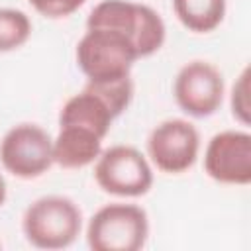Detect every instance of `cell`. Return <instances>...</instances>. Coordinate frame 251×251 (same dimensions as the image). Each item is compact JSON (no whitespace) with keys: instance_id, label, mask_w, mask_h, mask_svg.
<instances>
[{"instance_id":"6","label":"cell","mask_w":251,"mask_h":251,"mask_svg":"<svg viewBox=\"0 0 251 251\" xmlns=\"http://www.w3.org/2000/svg\"><path fill=\"white\" fill-rule=\"evenodd\" d=\"M0 161L18 178H37L55 163L53 139L35 124L14 126L0 141Z\"/></svg>"},{"instance_id":"9","label":"cell","mask_w":251,"mask_h":251,"mask_svg":"<svg viewBox=\"0 0 251 251\" xmlns=\"http://www.w3.org/2000/svg\"><path fill=\"white\" fill-rule=\"evenodd\" d=\"M204 171L222 184L251 182V135L241 129L216 133L204 153Z\"/></svg>"},{"instance_id":"14","label":"cell","mask_w":251,"mask_h":251,"mask_svg":"<svg viewBox=\"0 0 251 251\" xmlns=\"http://www.w3.org/2000/svg\"><path fill=\"white\" fill-rule=\"evenodd\" d=\"M231 114L243 126L249 124V69H245L231 88Z\"/></svg>"},{"instance_id":"8","label":"cell","mask_w":251,"mask_h":251,"mask_svg":"<svg viewBox=\"0 0 251 251\" xmlns=\"http://www.w3.org/2000/svg\"><path fill=\"white\" fill-rule=\"evenodd\" d=\"M198 149V129L190 122L178 118L159 124L147 139V151L153 165L169 175H180L188 171L196 163Z\"/></svg>"},{"instance_id":"5","label":"cell","mask_w":251,"mask_h":251,"mask_svg":"<svg viewBox=\"0 0 251 251\" xmlns=\"http://www.w3.org/2000/svg\"><path fill=\"white\" fill-rule=\"evenodd\" d=\"M94 178L104 192L126 198L143 196L153 184L147 159L131 145H114L102 151L94 167Z\"/></svg>"},{"instance_id":"1","label":"cell","mask_w":251,"mask_h":251,"mask_svg":"<svg viewBox=\"0 0 251 251\" xmlns=\"http://www.w3.org/2000/svg\"><path fill=\"white\" fill-rule=\"evenodd\" d=\"M86 27H108L127 35L139 59L159 51L165 41L161 16L145 4L127 0H102L88 14Z\"/></svg>"},{"instance_id":"12","label":"cell","mask_w":251,"mask_h":251,"mask_svg":"<svg viewBox=\"0 0 251 251\" xmlns=\"http://www.w3.org/2000/svg\"><path fill=\"white\" fill-rule=\"evenodd\" d=\"M173 10L178 22L194 31H214L226 16V0H173Z\"/></svg>"},{"instance_id":"15","label":"cell","mask_w":251,"mask_h":251,"mask_svg":"<svg viewBox=\"0 0 251 251\" xmlns=\"http://www.w3.org/2000/svg\"><path fill=\"white\" fill-rule=\"evenodd\" d=\"M86 0H29V4L45 18H67Z\"/></svg>"},{"instance_id":"10","label":"cell","mask_w":251,"mask_h":251,"mask_svg":"<svg viewBox=\"0 0 251 251\" xmlns=\"http://www.w3.org/2000/svg\"><path fill=\"white\" fill-rule=\"evenodd\" d=\"M114 118L116 114L112 112L108 102L90 86H84L80 94H75L65 102L59 114V126H80L104 139Z\"/></svg>"},{"instance_id":"2","label":"cell","mask_w":251,"mask_h":251,"mask_svg":"<svg viewBox=\"0 0 251 251\" xmlns=\"http://www.w3.org/2000/svg\"><path fill=\"white\" fill-rule=\"evenodd\" d=\"M137 59L131 39L108 27H86L76 45V63L90 82L126 78Z\"/></svg>"},{"instance_id":"16","label":"cell","mask_w":251,"mask_h":251,"mask_svg":"<svg viewBox=\"0 0 251 251\" xmlns=\"http://www.w3.org/2000/svg\"><path fill=\"white\" fill-rule=\"evenodd\" d=\"M6 180H4V176H2V173H0V206L4 204V200H6Z\"/></svg>"},{"instance_id":"11","label":"cell","mask_w":251,"mask_h":251,"mask_svg":"<svg viewBox=\"0 0 251 251\" xmlns=\"http://www.w3.org/2000/svg\"><path fill=\"white\" fill-rule=\"evenodd\" d=\"M102 153V137L80 126H59L53 139V161L63 169H80L90 165Z\"/></svg>"},{"instance_id":"3","label":"cell","mask_w":251,"mask_h":251,"mask_svg":"<svg viewBox=\"0 0 251 251\" xmlns=\"http://www.w3.org/2000/svg\"><path fill=\"white\" fill-rule=\"evenodd\" d=\"M24 235L37 249H65L75 243L82 227L78 206L67 196H43L24 214Z\"/></svg>"},{"instance_id":"4","label":"cell","mask_w":251,"mask_h":251,"mask_svg":"<svg viewBox=\"0 0 251 251\" xmlns=\"http://www.w3.org/2000/svg\"><path fill=\"white\" fill-rule=\"evenodd\" d=\"M149 235V220L135 204L102 206L88 222L86 241L92 251H139Z\"/></svg>"},{"instance_id":"7","label":"cell","mask_w":251,"mask_h":251,"mask_svg":"<svg viewBox=\"0 0 251 251\" xmlns=\"http://www.w3.org/2000/svg\"><path fill=\"white\" fill-rule=\"evenodd\" d=\"M175 100L192 118H208L224 100V76L208 61L186 63L175 78Z\"/></svg>"},{"instance_id":"13","label":"cell","mask_w":251,"mask_h":251,"mask_svg":"<svg viewBox=\"0 0 251 251\" xmlns=\"http://www.w3.org/2000/svg\"><path fill=\"white\" fill-rule=\"evenodd\" d=\"M31 33V22L25 12L0 8V53L22 47Z\"/></svg>"}]
</instances>
